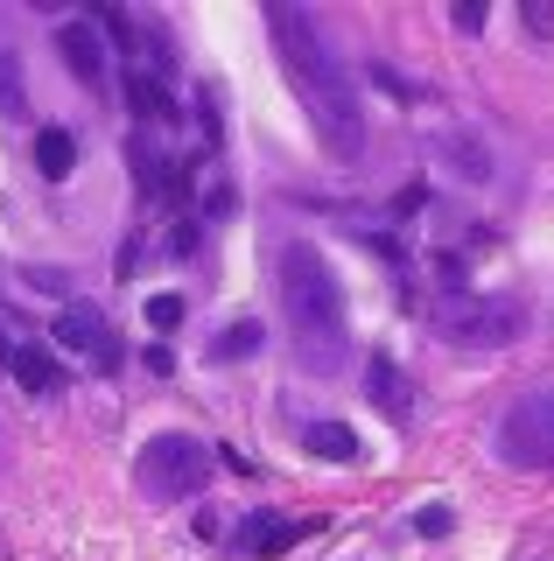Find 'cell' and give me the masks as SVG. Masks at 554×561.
<instances>
[{
	"instance_id": "cell-1",
	"label": "cell",
	"mask_w": 554,
	"mask_h": 561,
	"mask_svg": "<svg viewBox=\"0 0 554 561\" xmlns=\"http://www.w3.org/2000/svg\"><path fill=\"white\" fill-rule=\"evenodd\" d=\"M267 35H274V57H281L288 84L302 92L309 119H316L323 148L358 162L366 154V113H358V92H351V70L337 64V49L323 43L316 14L309 8H267Z\"/></svg>"
},
{
	"instance_id": "cell-2",
	"label": "cell",
	"mask_w": 554,
	"mask_h": 561,
	"mask_svg": "<svg viewBox=\"0 0 554 561\" xmlns=\"http://www.w3.org/2000/svg\"><path fill=\"white\" fill-rule=\"evenodd\" d=\"M281 302H288V344H296V365H302V373H316V379L344 373L351 323H344L337 267L323 260L316 239H288L281 245Z\"/></svg>"
},
{
	"instance_id": "cell-3",
	"label": "cell",
	"mask_w": 554,
	"mask_h": 561,
	"mask_svg": "<svg viewBox=\"0 0 554 561\" xmlns=\"http://www.w3.org/2000/svg\"><path fill=\"white\" fill-rule=\"evenodd\" d=\"M436 330L457 351H506L527 330V302L519 295H449L436 309Z\"/></svg>"
},
{
	"instance_id": "cell-4",
	"label": "cell",
	"mask_w": 554,
	"mask_h": 561,
	"mask_svg": "<svg viewBox=\"0 0 554 561\" xmlns=\"http://www.w3.org/2000/svg\"><path fill=\"white\" fill-rule=\"evenodd\" d=\"M211 484V449L197 435H154L141 449V491L148 499H197Z\"/></svg>"
},
{
	"instance_id": "cell-5",
	"label": "cell",
	"mask_w": 554,
	"mask_h": 561,
	"mask_svg": "<svg viewBox=\"0 0 554 561\" xmlns=\"http://www.w3.org/2000/svg\"><path fill=\"white\" fill-rule=\"evenodd\" d=\"M498 456L512 470H547L554 463V393H527L498 428Z\"/></svg>"
},
{
	"instance_id": "cell-6",
	"label": "cell",
	"mask_w": 554,
	"mask_h": 561,
	"mask_svg": "<svg viewBox=\"0 0 554 561\" xmlns=\"http://www.w3.org/2000/svg\"><path fill=\"white\" fill-rule=\"evenodd\" d=\"M428 154H436V169H449L457 183H492V175H498L492 140H484L471 119H449V127H436V134H428Z\"/></svg>"
},
{
	"instance_id": "cell-7",
	"label": "cell",
	"mask_w": 554,
	"mask_h": 561,
	"mask_svg": "<svg viewBox=\"0 0 554 561\" xmlns=\"http://www.w3.org/2000/svg\"><path fill=\"white\" fill-rule=\"evenodd\" d=\"M49 337L71 351V358H84L92 373H113V365H119V337L106 330V316H99L92 302H64V309H57V330H49Z\"/></svg>"
},
{
	"instance_id": "cell-8",
	"label": "cell",
	"mask_w": 554,
	"mask_h": 561,
	"mask_svg": "<svg viewBox=\"0 0 554 561\" xmlns=\"http://www.w3.org/2000/svg\"><path fill=\"white\" fill-rule=\"evenodd\" d=\"M57 57H64V70L84 84V92H106V35H99L92 22H64L57 28Z\"/></svg>"
},
{
	"instance_id": "cell-9",
	"label": "cell",
	"mask_w": 554,
	"mask_h": 561,
	"mask_svg": "<svg viewBox=\"0 0 554 561\" xmlns=\"http://www.w3.org/2000/svg\"><path fill=\"white\" fill-rule=\"evenodd\" d=\"M0 365H8V379L22 386L28 400H57V386H64V365L49 358L43 344H22V337H0Z\"/></svg>"
},
{
	"instance_id": "cell-10",
	"label": "cell",
	"mask_w": 554,
	"mask_h": 561,
	"mask_svg": "<svg viewBox=\"0 0 554 561\" xmlns=\"http://www.w3.org/2000/svg\"><path fill=\"white\" fill-rule=\"evenodd\" d=\"M302 534H309V526L288 519V513H246V519H239V534H232V548L239 554H288Z\"/></svg>"
},
{
	"instance_id": "cell-11",
	"label": "cell",
	"mask_w": 554,
	"mask_h": 561,
	"mask_svg": "<svg viewBox=\"0 0 554 561\" xmlns=\"http://www.w3.org/2000/svg\"><path fill=\"white\" fill-rule=\"evenodd\" d=\"M366 400L386 421H407V400L414 393H407V373L393 365V351H372V358H366Z\"/></svg>"
},
{
	"instance_id": "cell-12",
	"label": "cell",
	"mask_w": 554,
	"mask_h": 561,
	"mask_svg": "<svg viewBox=\"0 0 554 561\" xmlns=\"http://www.w3.org/2000/svg\"><path fill=\"white\" fill-rule=\"evenodd\" d=\"M127 105L148 119V127H176L183 119V105H176V92H169L154 70H127Z\"/></svg>"
},
{
	"instance_id": "cell-13",
	"label": "cell",
	"mask_w": 554,
	"mask_h": 561,
	"mask_svg": "<svg viewBox=\"0 0 554 561\" xmlns=\"http://www.w3.org/2000/svg\"><path fill=\"white\" fill-rule=\"evenodd\" d=\"M302 449L323 456V463H358V428H344V421H309Z\"/></svg>"
},
{
	"instance_id": "cell-14",
	"label": "cell",
	"mask_w": 554,
	"mask_h": 561,
	"mask_svg": "<svg viewBox=\"0 0 554 561\" xmlns=\"http://www.w3.org/2000/svg\"><path fill=\"white\" fill-rule=\"evenodd\" d=\"M259 344H267V323H259V316H239V323H224L211 337V358L218 365H246Z\"/></svg>"
},
{
	"instance_id": "cell-15",
	"label": "cell",
	"mask_w": 554,
	"mask_h": 561,
	"mask_svg": "<svg viewBox=\"0 0 554 561\" xmlns=\"http://www.w3.org/2000/svg\"><path fill=\"white\" fill-rule=\"evenodd\" d=\"M36 169L49 175V183H64V175L78 169V134L71 127H43L36 134Z\"/></svg>"
},
{
	"instance_id": "cell-16",
	"label": "cell",
	"mask_w": 554,
	"mask_h": 561,
	"mask_svg": "<svg viewBox=\"0 0 554 561\" xmlns=\"http://www.w3.org/2000/svg\"><path fill=\"white\" fill-rule=\"evenodd\" d=\"M92 28H99V35H113V43H119V64H134V49H141V35H134L127 8H106V0H99V8H92Z\"/></svg>"
},
{
	"instance_id": "cell-17",
	"label": "cell",
	"mask_w": 554,
	"mask_h": 561,
	"mask_svg": "<svg viewBox=\"0 0 554 561\" xmlns=\"http://www.w3.org/2000/svg\"><path fill=\"white\" fill-rule=\"evenodd\" d=\"M22 280H28L36 295H57V302H71V267H43V260H28Z\"/></svg>"
},
{
	"instance_id": "cell-18",
	"label": "cell",
	"mask_w": 554,
	"mask_h": 561,
	"mask_svg": "<svg viewBox=\"0 0 554 561\" xmlns=\"http://www.w3.org/2000/svg\"><path fill=\"white\" fill-rule=\"evenodd\" d=\"M0 113H8V119L28 113V105H22V70H14V57H0Z\"/></svg>"
},
{
	"instance_id": "cell-19",
	"label": "cell",
	"mask_w": 554,
	"mask_h": 561,
	"mask_svg": "<svg viewBox=\"0 0 554 561\" xmlns=\"http://www.w3.org/2000/svg\"><path fill=\"white\" fill-rule=\"evenodd\" d=\"M366 78L379 84V92H393V99H422V84H407L401 70H393V64H366Z\"/></svg>"
},
{
	"instance_id": "cell-20",
	"label": "cell",
	"mask_w": 554,
	"mask_h": 561,
	"mask_svg": "<svg viewBox=\"0 0 554 561\" xmlns=\"http://www.w3.org/2000/svg\"><path fill=\"white\" fill-rule=\"evenodd\" d=\"M183 323V295H148V330H176Z\"/></svg>"
},
{
	"instance_id": "cell-21",
	"label": "cell",
	"mask_w": 554,
	"mask_h": 561,
	"mask_svg": "<svg viewBox=\"0 0 554 561\" xmlns=\"http://www.w3.org/2000/svg\"><path fill=\"white\" fill-rule=\"evenodd\" d=\"M449 526H457V513H449V505H422V513H414V534H422V540H442Z\"/></svg>"
},
{
	"instance_id": "cell-22",
	"label": "cell",
	"mask_w": 554,
	"mask_h": 561,
	"mask_svg": "<svg viewBox=\"0 0 554 561\" xmlns=\"http://www.w3.org/2000/svg\"><path fill=\"white\" fill-rule=\"evenodd\" d=\"M197 232H204V218H176V225H169V253L189 260V253H197Z\"/></svg>"
},
{
	"instance_id": "cell-23",
	"label": "cell",
	"mask_w": 554,
	"mask_h": 561,
	"mask_svg": "<svg viewBox=\"0 0 554 561\" xmlns=\"http://www.w3.org/2000/svg\"><path fill=\"white\" fill-rule=\"evenodd\" d=\"M232 210H239V190L232 183H211V190H204V218H232Z\"/></svg>"
},
{
	"instance_id": "cell-24",
	"label": "cell",
	"mask_w": 554,
	"mask_h": 561,
	"mask_svg": "<svg viewBox=\"0 0 554 561\" xmlns=\"http://www.w3.org/2000/svg\"><path fill=\"white\" fill-rule=\"evenodd\" d=\"M197 113H204V148H218V84L197 92Z\"/></svg>"
},
{
	"instance_id": "cell-25",
	"label": "cell",
	"mask_w": 554,
	"mask_h": 561,
	"mask_svg": "<svg viewBox=\"0 0 554 561\" xmlns=\"http://www.w3.org/2000/svg\"><path fill=\"white\" fill-rule=\"evenodd\" d=\"M449 22H457L463 35H477L484 28V0H457V8H449Z\"/></svg>"
},
{
	"instance_id": "cell-26",
	"label": "cell",
	"mask_w": 554,
	"mask_h": 561,
	"mask_svg": "<svg viewBox=\"0 0 554 561\" xmlns=\"http://www.w3.org/2000/svg\"><path fill=\"white\" fill-rule=\"evenodd\" d=\"M527 28L533 35H554V8H547V0H527Z\"/></svg>"
}]
</instances>
